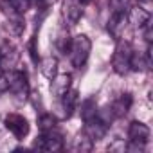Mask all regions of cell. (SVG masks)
<instances>
[{"label": "cell", "mask_w": 153, "mask_h": 153, "mask_svg": "<svg viewBox=\"0 0 153 153\" xmlns=\"http://www.w3.org/2000/svg\"><path fill=\"white\" fill-rule=\"evenodd\" d=\"M90 51H92V42L87 34L74 36L68 43V49H67V52L70 56V61L76 68H81L87 63V59L90 56Z\"/></svg>", "instance_id": "6da1fadb"}, {"label": "cell", "mask_w": 153, "mask_h": 153, "mask_svg": "<svg viewBox=\"0 0 153 153\" xmlns=\"http://www.w3.org/2000/svg\"><path fill=\"white\" fill-rule=\"evenodd\" d=\"M131 52H133V47H131L130 42H124V40L117 42V47H115L114 56H112V68L115 70V74L124 76V74L130 72Z\"/></svg>", "instance_id": "7a4b0ae2"}, {"label": "cell", "mask_w": 153, "mask_h": 153, "mask_svg": "<svg viewBox=\"0 0 153 153\" xmlns=\"http://www.w3.org/2000/svg\"><path fill=\"white\" fill-rule=\"evenodd\" d=\"M34 148H38L42 151H59V149H63V135L56 130L42 131V135L34 142Z\"/></svg>", "instance_id": "3957f363"}, {"label": "cell", "mask_w": 153, "mask_h": 153, "mask_svg": "<svg viewBox=\"0 0 153 153\" xmlns=\"http://www.w3.org/2000/svg\"><path fill=\"white\" fill-rule=\"evenodd\" d=\"M4 124H6V128H7L18 140H22V139L29 133V121H27L24 115H20V114H9V115L6 117Z\"/></svg>", "instance_id": "277c9868"}, {"label": "cell", "mask_w": 153, "mask_h": 153, "mask_svg": "<svg viewBox=\"0 0 153 153\" xmlns=\"http://www.w3.org/2000/svg\"><path fill=\"white\" fill-rule=\"evenodd\" d=\"M85 135L92 140V142H96V140H101L105 135H106V131H108V124L96 114L94 117H90V119H87L85 121Z\"/></svg>", "instance_id": "5b68a950"}, {"label": "cell", "mask_w": 153, "mask_h": 153, "mask_svg": "<svg viewBox=\"0 0 153 153\" xmlns=\"http://www.w3.org/2000/svg\"><path fill=\"white\" fill-rule=\"evenodd\" d=\"M9 92L18 96V97H25L29 92V83H27V74L22 70H9Z\"/></svg>", "instance_id": "8992f818"}, {"label": "cell", "mask_w": 153, "mask_h": 153, "mask_svg": "<svg viewBox=\"0 0 153 153\" xmlns=\"http://www.w3.org/2000/svg\"><path fill=\"white\" fill-rule=\"evenodd\" d=\"M61 15H63V20L68 25H76L83 16V4L79 0H63Z\"/></svg>", "instance_id": "52a82bcc"}, {"label": "cell", "mask_w": 153, "mask_h": 153, "mask_svg": "<svg viewBox=\"0 0 153 153\" xmlns=\"http://www.w3.org/2000/svg\"><path fill=\"white\" fill-rule=\"evenodd\" d=\"M18 59H20V52L13 43L6 42L0 47V70H13L18 65Z\"/></svg>", "instance_id": "ba28073f"}, {"label": "cell", "mask_w": 153, "mask_h": 153, "mask_svg": "<svg viewBox=\"0 0 153 153\" xmlns=\"http://www.w3.org/2000/svg\"><path fill=\"white\" fill-rule=\"evenodd\" d=\"M126 25H128V13H114L112 18L108 20V33L114 40H123V34L126 31Z\"/></svg>", "instance_id": "9c48e42d"}, {"label": "cell", "mask_w": 153, "mask_h": 153, "mask_svg": "<svg viewBox=\"0 0 153 153\" xmlns=\"http://www.w3.org/2000/svg\"><path fill=\"white\" fill-rule=\"evenodd\" d=\"M149 135H151V131H149V128L144 123H140V121L130 123V126H128V140L130 142L148 144L149 142Z\"/></svg>", "instance_id": "30bf717a"}, {"label": "cell", "mask_w": 153, "mask_h": 153, "mask_svg": "<svg viewBox=\"0 0 153 153\" xmlns=\"http://www.w3.org/2000/svg\"><path fill=\"white\" fill-rule=\"evenodd\" d=\"M51 81H52V83H51V92H52V96L61 97V96H65V94L70 90L72 76L67 74V72H65V74H56Z\"/></svg>", "instance_id": "8fae6325"}, {"label": "cell", "mask_w": 153, "mask_h": 153, "mask_svg": "<svg viewBox=\"0 0 153 153\" xmlns=\"http://www.w3.org/2000/svg\"><path fill=\"white\" fill-rule=\"evenodd\" d=\"M128 22H131L137 29H142L148 22H151V15H149V11L148 9H144V7H130V11H128Z\"/></svg>", "instance_id": "7c38bea8"}, {"label": "cell", "mask_w": 153, "mask_h": 153, "mask_svg": "<svg viewBox=\"0 0 153 153\" xmlns=\"http://www.w3.org/2000/svg\"><path fill=\"white\" fill-rule=\"evenodd\" d=\"M130 106H131V96L130 94H121L117 99H114L112 105H108V108H110V112L114 114L115 119L117 117H123L130 110Z\"/></svg>", "instance_id": "4fadbf2b"}, {"label": "cell", "mask_w": 153, "mask_h": 153, "mask_svg": "<svg viewBox=\"0 0 153 153\" xmlns=\"http://www.w3.org/2000/svg\"><path fill=\"white\" fill-rule=\"evenodd\" d=\"M40 72L45 76L47 79H52L58 74V59L52 56H47L43 59H40Z\"/></svg>", "instance_id": "5bb4252c"}, {"label": "cell", "mask_w": 153, "mask_h": 153, "mask_svg": "<svg viewBox=\"0 0 153 153\" xmlns=\"http://www.w3.org/2000/svg\"><path fill=\"white\" fill-rule=\"evenodd\" d=\"M59 99H63L61 106H63V110H65V117H70L72 112L76 110V105H78V92H76V90H68V92H67L65 96H61Z\"/></svg>", "instance_id": "9a60e30c"}, {"label": "cell", "mask_w": 153, "mask_h": 153, "mask_svg": "<svg viewBox=\"0 0 153 153\" xmlns=\"http://www.w3.org/2000/svg\"><path fill=\"white\" fill-rule=\"evenodd\" d=\"M92 146H94V142L85 135V131L83 133H79L76 139H72V144H70V148L74 149V151H90L92 149Z\"/></svg>", "instance_id": "2e32d148"}, {"label": "cell", "mask_w": 153, "mask_h": 153, "mask_svg": "<svg viewBox=\"0 0 153 153\" xmlns=\"http://www.w3.org/2000/svg\"><path fill=\"white\" fill-rule=\"evenodd\" d=\"M96 114H97V105H96V101H94V99H85V101L81 103V117H83V121L94 117Z\"/></svg>", "instance_id": "e0dca14e"}, {"label": "cell", "mask_w": 153, "mask_h": 153, "mask_svg": "<svg viewBox=\"0 0 153 153\" xmlns=\"http://www.w3.org/2000/svg\"><path fill=\"white\" fill-rule=\"evenodd\" d=\"M108 6H110L112 13H128L131 2L130 0H108Z\"/></svg>", "instance_id": "ac0fdd59"}, {"label": "cell", "mask_w": 153, "mask_h": 153, "mask_svg": "<svg viewBox=\"0 0 153 153\" xmlns=\"http://www.w3.org/2000/svg\"><path fill=\"white\" fill-rule=\"evenodd\" d=\"M38 123H40V128H42V131H47V130H54V126H56V119H54L52 115H49V114L42 115V117L38 119Z\"/></svg>", "instance_id": "d6986e66"}, {"label": "cell", "mask_w": 153, "mask_h": 153, "mask_svg": "<svg viewBox=\"0 0 153 153\" xmlns=\"http://www.w3.org/2000/svg\"><path fill=\"white\" fill-rule=\"evenodd\" d=\"M9 92V70H0V96Z\"/></svg>", "instance_id": "ffe728a7"}, {"label": "cell", "mask_w": 153, "mask_h": 153, "mask_svg": "<svg viewBox=\"0 0 153 153\" xmlns=\"http://www.w3.org/2000/svg\"><path fill=\"white\" fill-rule=\"evenodd\" d=\"M79 2H81L83 6H87V4H90V2H92V0H79Z\"/></svg>", "instance_id": "44dd1931"}, {"label": "cell", "mask_w": 153, "mask_h": 153, "mask_svg": "<svg viewBox=\"0 0 153 153\" xmlns=\"http://www.w3.org/2000/svg\"><path fill=\"white\" fill-rule=\"evenodd\" d=\"M36 2H38V4H42V2H43V0H36Z\"/></svg>", "instance_id": "7402d4cb"}]
</instances>
